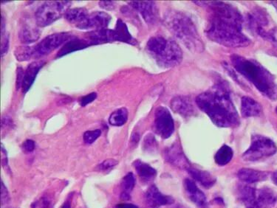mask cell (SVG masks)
<instances>
[{
  "label": "cell",
  "mask_w": 277,
  "mask_h": 208,
  "mask_svg": "<svg viewBox=\"0 0 277 208\" xmlns=\"http://www.w3.org/2000/svg\"><path fill=\"white\" fill-rule=\"evenodd\" d=\"M9 47L8 34H1V57L7 53Z\"/></svg>",
  "instance_id": "cell-35"
},
{
  "label": "cell",
  "mask_w": 277,
  "mask_h": 208,
  "mask_svg": "<svg viewBox=\"0 0 277 208\" xmlns=\"http://www.w3.org/2000/svg\"><path fill=\"white\" fill-rule=\"evenodd\" d=\"M212 10L206 33L215 42L229 47L249 45L250 39L242 33L243 18L235 7L222 1L208 2Z\"/></svg>",
  "instance_id": "cell-1"
},
{
  "label": "cell",
  "mask_w": 277,
  "mask_h": 208,
  "mask_svg": "<svg viewBox=\"0 0 277 208\" xmlns=\"http://www.w3.org/2000/svg\"><path fill=\"white\" fill-rule=\"evenodd\" d=\"M166 159L168 162L177 167L189 169L190 167L189 162L185 157L184 154L178 145L175 144L166 151Z\"/></svg>",
  "instance_id": "cell-15"
},
{
  "label": "cell",
  "mask_w": 277,
  "mask_h": 208,
  "mask_svg": "<svg viewBox=\"0 0 277 208\" xmlns=\"http://www.w3.org/2000/svg\"><path fill=\"white\" fill-rule=\"evenodd\" d=\"M128 119V111L126 108H120L111 114L109 123L114 126H121L125 124Z\"/></svg>",
  "instance_id": "cell-27"
},
{
  "label": "cell",
  "mask_w": 277,
  "mask_h": 208,
  "mask_svg": "<svg viewBox=\"0 0 277 208\" xmlns=\"http://www.w3.org/2000/svg\"><path fill=\"white\" fill-rule=\"evenodd\" d=\"M171 107L177 113L182 116H190L194 114V106L187 97L178 96L171 102Z\"/></svg>",
  "instance_id": "cell-18"
},
{
  "label": "cell",
  "mask_w": 277,
  "mask_h": 208,
  "mask_svg": "<svg viewBox=\"0 0 277 208\" xmlns=\"http://www.w3.org/2000/svg\"><path fill=\"white\" fill-rule=\"evenodd\" d=\"M241 112L244 117L259 116L261 114L262 107L255 100L245 96L242 98Z\"/></svg>",
  "instance_id": "cell-22"
},
{
  "label": "cell",
  "mask_w": 277,
  "mask_h": 208,
  "mask_svg": "<svg viewBox=\"0 0 277 208\" xmlns=\"http://www.w3.org/2000/svg\"><path fill=\"white\" fill-rule=\"evenodd\" d=\"M1 160H2V165L4 168L7 167V155H5V151L3 147V145H1Z\"/></svg>",
  "instance_id": "cell-41"
},
{
  "label": "cell",
  "mask_w": 277,
  "mask_h": 208,
  "mask_svg": "<svg viewBox=\"0 0 277 208\" xmlns=\"http://www.w3.org/2000/svg\"><path fill=\"white\" fill-rule=\"evenodd\" d=\"M44 64V61H33L27 66V69L24 71V78H23L22 85H21V89L24 93H26L33 85L36 75H38V72H39Z\"/></svg>",
  "instance_id": "cell-16"
},
{
  "label": "cell",
  "mask_w": 277,
  "mask_h": 208,
  "mask_svg": "<svg viewBox=\"0 0 277 208\" xmlns=\"http://www.w3.org/2000/svg\"><path fill=\"white\" fill-rule=\"evenodd\" d=\"M240 199L246 208H268L277 201V195L269 189H253L244 186L240 189Z\"/></svg>",
  "instance_id": "cell-6"
},
{
  "label": "cell",
  "mask_w": 277,
  "mask_h": 208,
  "mask_svg": "<svg viewBox=\"0 0 277 208\" xmlns=\"http://www.w3.org/2000/svg\"><path fill=\"white\" fill-rule=\"evenodd\" d=\"M115 208H138L135 205L127 204V203H124V204H119L115 206Z\"/></svg>",
  "instance_id": "cell-42"
},
{
  "label": "cell",
  "mask_w": 277,
  "mask_h": 208,
  "mask_svg": "<svg viewBox=\"0 0 277 208\" xmlns=\"http://www.w3.org/2000/svg\"><path fill=\"white\" fill-rule=\"evenodd\" d=\"M233 157V151L229 146H223L219 149L215 155V162L219 166H225L232 160Z\"/></svg>",
  "instance_id": "cell-28"
},
{
  "label": "cell",
  "mask_w": 277,
  "mask_h": 208,
  "mask_svg": "<svg viewBox=\"0 0 277 208\" xmlns=\"http://www.w3.org/2000/svg\"><path fill=\"white\" fill-rule=\"evenodd\" d=\"M96 98L97 94L95 93V92H92V93L89 94V95L82 97V98L80 99V105H81V106H87V104H90L92 101H95Z\"/></svg>",
  "instance_id": "cell-36"
},
{
  "label": "cell",
  "mask_w": 277,
  "mask_h": 208,
  "mask_svg": "<svg viewBox=\"0 0 277 208\" xmlns=\"http://www.w3.org/2000/svg\"><path fill=\"white\" fill-rule=\"evenodd\" d=\"M71 5L70 1H48L38 7L35 20L38 27H46L65 15Z\"/></svg>",
  "instance_id": "cell-7"
},
{
  "label": "cell",
  "mask_w": 277,
  "mask_h": 208,
  "mask_svg": "<svg viewBox=\"0 0 277 208\" xmlns=\"http://www.w3.org/2000/svg\"><path fill=\"white\" fill-rule=\"evenodd\" d=\"M117 164H118V161L112 160V159H109V160H104L102 163H101L98 168L101 171H107L108 169H112Z\"/></svg>",
  "instance_id": "cell-34"
},
{
  "label": "cell",
  "mask_w": 277,
  "mask_h": 208,
  "mask_svg": "<svg viewBox=\"0 0 277 208\" xmlns=\"http://www.w3.org/2000/svg\"><path fill=\"white\" fill-rule=\"evenodd\" d=\"M129 5L139 12L148 24H154L158 20V7L153 1H131Z\"/></svg>",
  "instance_id": "cell-12"
},
{
  "label": "cell",
  "mask_w": 277,
  "mask_h": 208,
  "mask_svg": "<svg viewBox=\"0 0 277 208\" xmlns=\"http://www.w3.org/2000/svg\"><path fill=\"white\" fill-rule=\"evenodd\" d=\"M112 41H118L127 43V44H136V41L129 33L127 26L121 18H118L115 29L112 30Z\"/></svg>",
  "instance_id": "cell-17"
},
{
  "label": "cell",
  "mask_w": 277,
  "mask_h": 208,
  "mask_svg": "<svg viewBox=\"0 0 277 208\" xmlns=\"http://www.w3.org/2000/svg\"><path fill=\"white\" fill-rule=\"evenodd\" d=\"M147 50L160 67L170 68L181 62L183 52L176 41L162 36L152 37L147 42Z\"/></svg>",
  "instance_id": "cell-5"
},
{
  "label": "cell",
  "mask_w": 277,
  "mask_h": 208,
  "mask_svg": "<svg viewBox=\"0 0 277 208\" xmlns=\"http://www.w3.org/2000/svg\"><path fill=\"white\" fill-rule=\"evenodd\" d=\"M9 200H10V197H9L8 192H7V189H6L5 186H4L3 182H1V205L7 204L8 203Z\"/></svg>",
  "instance_id": "cell-38"
},
{
  "label": "cell",
  "mask_w": 277,
  "mask_h": 208,
  "mask_svg": "<svg viewBox=\"0 0 277 208\" xmlns=\"http://www.w3.org/2000/svg\"><path fill=\"white\" fill-rule=\"evenodd\" d=\"M185 190L186 191L188 197L191 201L193 202L198 207L204 208L207 204L206 197L203 194L202 191L198 189V186L195 185V182L190 179H186L184 181Z\"/></svg>",
  "instance_id": "cell-14"
},
{
  "label": "cell",
  "mask_w": 277,
  "mask_h": 208,
  "mask_svg": "<svg viewBox=\"0 0 277 208\" xmlns=\"http://www.w3.org/2000/svg\"><path fill=\"white\" fill-rule=\"evenodd\" d=\"M61 208H71V207H70V203L66 202L65 203H64V204H63L62 207H61Z\"/></svg>",
  "instance_id": "cell-44"
},
{
  "label": "cell",
  "mask_w": 277,
  "mask_h": 208,
  "mask_svg": "<svg viewBox=\"0 0 277 208\" xmlns=\"http://www.w3.org/2000/svg\"><path fill=\"white\" fill-rule=\"evenodd\" d=\"M155 131L164 139L169 138L175 130L173 118L169 111L164 106H160L155 111Z\"/></svg>",
  "instance_id": "cell-10"
},
{
  "label": "cell",
  "mask_w": 277,
  "mask_h": 208,
  "mask_svg": "<svg viewBox=\"0 0 277 208\" xmlns=\"http://www.w3.org/2000/svg\"><path fill=\"white\" fill-rule=\"evenodd\" d=\"M39 29L34 24H23L18 33V38L23 44H29L36 41L39 38Z\"/></svg>",
  "instance_id": "cell-19"
},
{
  "label": "cell",
  "mask_w": 277,
  "mask_h": 208,
  "mask_svg": "<svg viewBox=\"0 0 277 208\" xmlns=\"http://www.w3.org/2000/svg\"></svg>",
  "instance_id": "cell-47"
},
{
  "label": "cell",
  "mask_w": 277,
  "mask_h": 208,
  "mask_svg": "<svg viewBox=\"0 0 277 208\" xmlns=\"http://www.w3.org/2000/svg\"><path fill=\"white\" fill-rule=\"evenodd\" d=\"M272 4H273V5L275 6V7H276V9L277 10V1H274V2H272Z\"/></svg>",
  "instance_id": "cell-45"
},
{
  "label": "cell",
  "mask_w": 277,
  "mask_h": 208,
  "mask_svg": "<svg viewBox=\"0 0 277 208\" xmlns=\"http://www.w3.org/2000/svg\"><path fill=\"white\" fill-rule=\"evenodd\" d=\"M260 35L263 38L272 41L273 44L277 46V27H274V28L271 29L268 31L267 30H264L260 33Z\"/></svg>",
  "instance_id": "cell-31"
},
{
  "label": "cell",
  "mask_w": 277,
  "mask_h": 208,
  "mask_svg": "<svg viewBox=\"0 0 277 208\" xmlns=\"http://www.w3.org/2000/svg\"><path fill=\"white\" fill-rule=\"evenodd\" d=\"M14 54L18 61H27L33 58V47L31 46H21L15 50Z\"/></svg>",
  "instance_id": "cell-29"
},
{
  "label": "cell",
  "mask_w": 277,
  "mask_h": 208,
  "mask_svg": "<svg viewBox=\"0 0 277 208\" xmlns=\"http://www.w3.org/2000/svg\"><path fill=\"white\" fill-rule=\"evenodd\" d=\"M91 45L87 39H80V38H72L70 41L66 42L62 48L57 53L56 58L64 56L67 54L86 48Z\"/></svg>",
  "instance_id": "cell-21"
},
{
  "label": "cell",
  "mask_w": 277,
  "mask_h": 208,
  "mask_svg": "<svg viewBox=\"0 0 277 208\" xmlns=\"http://www.w3.org/2000/svg\"><path fill=\"white\" fill-rule=\"evenodd\" d=\"M234 67L270 99L277 98V84L273 75L257 61L238 55L232 57Z\"/></svg>",
  "instance_id": "cell-3"
},
{
  "label": "cell",
  "mask_w": 277,
  "mask_h": 208,
  "mask_svg": "<svg viewBox=\"0 0 277 208\" xmlns=\"http://www.w3.org/2000/svg\"><path fill=\"white\" fill-rule=\"evenodd\" d=\"M135 185V179L132 172L128 173L123 178L121 183L122 193H121V198L123 200H129L130 199V193L133 190Z\"/></svg>",
  "instance_id": "cell-26"
},
{
  "label": "cell",
  "mask_w": 277,
  "mask_h": 208,
  "mask_svg": "<svg viewBox=\"0 0 277 208\" xmlns=\"http://www.w3.org/2000/svg\"><path fill=\"white\" fill-rule=\"evenodd\" d=\"M272 179L273 183H275L276 186H277V172H275V173H273V174H272Z\"/></svg>",
  "instance_id": "cell-43"
},
{
  "label": "cell",
  "mask_w": 277,
  "mask_h": 208,
  "mask_svg": "<svg viewBox=\"0 0 277 208\" xmlns=\"http://www.w3.org/2000/svg\"><path fill=\"white\" fill-rule=\"evenodd\" d=\"M70 39H71V34L67 32L47 35L41 40V42L33 46V58H40L43 55H47Z\"/></svg>",
  "instance_id": "cell-9"
},
{
  "label": "cell",
  "mask_w": 277,
  "mask_h": 208,
  "mask_svg": "<svg viewBox=\"0 0 277 208\" xmlns=\"http://www.w3.org/2000/svg\"><path fill=\"white\" fill-rule=\"evenodd\" d=\"M24 72L22 68L18 67L17 69V77H16V89L21 87L23 82V78H24Z\"/></svg>",
  "instance_id": "cell-39"
},
{
  "label": "cell",
  "mask_w": 277,
  "mask_h": 208,
  "mask_svg": "<svg viewBox=\"0 0 277 208\" xmlns=\"http://www.w3.org/2000/svg\"><path fill=\"white\" fill-rule=\"evenodd\" d=\"M144 149L147 151H153L156 149V141L152 135H147L144 140Z\"/></svg>",
  "instance_id": "cell-33"
},
{
  "label": "cell",
  "mask_w": 277,
  "mask_h": 208,
  "mask_svg": "<svg viewBox=\"0 0 277 208\" xmlns=\"http://www.w3.org/2000/svg\"><path fill=\"white\" fill-rule=\"evenodd\" d=\"M277 151L273 140L262 135H255L252 139V144L249 149L243 155L246 161L255 162L265 157L272 156Z\"/></svg>",
  "instance_id": "cell-8"
},
{
  "label": "cell",
  "mask_w": 277,
  "mask_h": 208,
  "mask_svg": "<svg viewBox=\"0 0 277 208\" xmlns=\"http://www.w3.org/2000/svg\"><path fill=\"white\" fill-rule=\"evenodd\" d=\"M101 135V131L100 129H95L94 131H87L84 132V143L87 144H92L97 140Z\"/></svg>",
  "instance_id": "cell-30"
},
{
  "label": "cell",
  "mask_w": 277,
  "mask_h": 208,
  "mask_svg": "<svg viewBox=\"0 0 277 208\" xmlns=\"http://www.w3.org/2000/svg\"><path fill=\"white\" fill-rule=\"evenodd\" d=\"M134 166L138 176L144 181H151L156 177V170L147 163L136 160L134 163Z\"/></svg>",
  "instance_id": "cell-25"
},
{
  "label": "cell",
  "mask_w": 277,
  "mask_h": 208,
  "mask_svg": "<svg viewBox=\"0 0 277 208\" xmlns=\"http://www.w3.org/2000/svg\"><path fill=\"white\" fill-rule=\"evenodd\" d=\"M171 208H185L181 207V206H174V207H172Z\"/></svg>",
  "instance_id": "cell-46"
},
{
  "label": "cell",
  "mask_w": 277,
  "mask_h": 208,
  "mask_svg": "<svg viewBox=\"0 0 277 208\" xmlns=\"http://www.w3.org/2000/svg\"><path fill=\"white\" fill-rule=\"evenodd\" d=\"M200 109L219 127H232L239 123L238 111L227 88L222 84L201 94L196 99Z\"/></svg>",
  "instance_id": "cell-2"
},
{
  "label": "cell",
  "mask_w": 277,
  "mask_h": 208,
  "mask_svg": "<svg viewBox=\"0 0 277 208\" xmlns=\"http://www.w3.org/2000/svg\"><path fill=\"white\" fill-rule=\"evenodd\" d=\"M146 203L151 208H159L173 204L174 200L169 196L163 194L155 186L149 188L145 195Z\"/></svg>",
  "instance_id": "cell-13"
},
{
  "label": "cell",
  "mask_w": 277,
  "mask_h": 208,
  "mask_svg": "<svg viewBox=\"0 0 277 208\" xmlns=\"http://www.w3.org/2000/svg\"><path fill=\"white\" fill-rule=\"evenodd\" d=\"M88 15L89 13L87 9L84 7H76V8L69 9L66 12L64 17L67 21L72 24H75L77 27L87 18Z\"/></svg>",
  "instance_id": "cell-24"
},
{
  "label": "cell",
  "mask_w": 277,
  "mask_h": 208,
  "mask_svg": "<svg viewBox=\"0 0 277 208\" xmlns=\"http://www.w3.org/2000/svg\"><path fill=\"white\" fill-rule=\"evenodd\" d=\"M166 25L177 38L194 52L203 51L204 47L193 21L189 16L181 12L172 11L166 13Z\"/></svg>",
  "instance_id": "cell-4"
},
{
  "label": "cell",
  "mask_w": 277,
  "mask_h": 208,
  "mask_svg": "<svg viewBox=\"0 0 277 208\" xmlns=\"http://www.w3.org/2000/svg\"><path fill=\"white\" fill-rule=\"evenodd\" d=\"M99 5L106 10H112L115 8V3L113 1H100Z\"/></svg>",
  "instance_id": "cell-40"
},
{
  "label": "cell",
  "mask_w": 277,
  "mask_h": 208,
  "mask_svg": "<svg viewBox=\"0 0 277 208\" xmlns=\"http://www.w3.org/2000/svg\"><path fill=\"white\" fill-rule=\"evenodd\" d=\"M35 207L38 208H53V202L51 199L47 196L41 197L38 203L35 204Z\"/></svg>",
  "instance_id": "cell-32"
},
{
  "label": "cell",
  "mask_w": 277,
  "mask_h": 208,
  "mask_svg": "<svg viewBox=\"0 0 277 208\" xmlns=\"http://www.w3.org/2000/svg\"><path fill=\"white\" fill-rule=\"evenodd\" d=\"M35 149V143L32 140H27L22 144V150L26 153H30Z\"/></svg>",
  "instance_id": "cell-37"
},
{
  "label": "cell",
  "mask_w": 277,
  "mask_h": 208,
  "mask_svg": "<svg viewBox=\"0 0 277 208\" xmlns=\"http://www.w3.org/2000/svg\"><path fill=\"white\" fill-rule=\"evenodd\" d=\"M188 172L192 176V178L195 179L206 189L212 187L216 181V180L209 172H203L192 168H189Z\"/></svg>",
  "instance_id": "cell-23"
},
{
  "label": "cell",
  "mask_w": 277,
  "mask_h": 208,
  "mask_svg": "<svg viewBox=\"0 0 277 208\" xmlns=\"http://www.w3.org/2000/svg\"><path fill=\"white\" fill-rule=\"evenodd\" d=\"M111 16L108 13L102 11L92 12L89 13L87 18L83 21L77 27L81 30H90L95 29L97 30H102L106 29L109 25L111 21Z\"/></svg>",
  "instance_id": "cell-11"
},
{
  "label": "cell",
  "mask_w": 277,
  "mask_h": 208,
  "mask_svg": "<svg viewBox=\"0 0 277 208\" xmlns=\"http://www.w3.org/2000/svg\"><path fill=\"white\" fill-rule=\"evenodd\" d=\"M238 176L241 181L248 184H254L259 182L265 181L268 178V174L266 172L250 169H240Z\"/></svg>",
  "instance_id": "cell-20"
}]
</instances>
